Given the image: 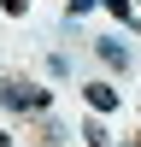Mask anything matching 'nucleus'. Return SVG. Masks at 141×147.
I'll return each mask as SVG.
<instances>
[{
  "instance_id": "1",
  "label": "nucleus",
  "mask_w": 141,
  "mask_h": 147,
  "mask_svg": "<svg viewBox=\"0 0 141 147\" xmlns=\"http://www.w3.org/2000/svg\"><path fill=\"white\" fill-rule=\"evenodd\" d=\"M0 100L12 112H41L47 106V88H23V82H0Z\"/></svg>"
},
{
  "instance_id": "2",
  "label": "nucleus",
  "mask_w": 141,
  "mask_h": 147,
  "mask_svg": "<svg viewBox=\"0 0 141 147\" xmlns=\"http://www.w3.org/2000/svg\"><path fill=\"white\" fill-rule=\"evenodd\" d=\"M82 94H88V106H94V112H117V88H112V82H88Z\"/></svg>"
},
{
  "instance_id": "3",
  "label": "nucleus",
  "mask_w": 141,
  "mask_h": 147,
  "mask_svg": "<svg viewBox=\"0 0 141 147\" xmlns=\"http://www.w3.org/2000/svg\"><path fill=\"white\" fill-rule=\"evenodd\" d=\"M94 53H100L112 71H124V65H129V47H124V41H94Z\"/></svg>"
},
{
  "instance_id": "4",
  "label": "nucleus",
  "mask_w": 141,
  "mask_h": 147,
  "mask_svg": "<svg viewBox=\"0 0 141 147\" xmlns=\"http://www.w3.org/2000/svg\"><path fill=\"white\" fill-rule=\"evenodd\" d=\"M82 141H88V147H112V136H106V124H82Z\"/></svg>"
},
{
  "instance_id": "5",
  "label": "nucleus",
  "mask_w": 141,
  "mask_h": 147,
  "mask_svg": "<svg viewBox=\"0 0 141 147\" xmlns=\"http://www.w3.org/2000/svg\"><path fill=\"white\" fill-rule=\"evenodd\" d=\"M0 6H6L12 18H23V12H30V0H0Z\"/></svg>"
},
{
  "instance_id": "6",
  "label": "nucleus",
  "mask_w": 141,
  "mask_h": 147,
  "mask_svg": "<svg viewBox=\"0 0 141 147\" xmlns=\"http://www.w3.org/2000/svg\"><path fill=\"white\" fill-rule=\"evenodd\" d=\"M0 147H12V136H6V129H0Z\"/></svg>"
}]
</instances>
